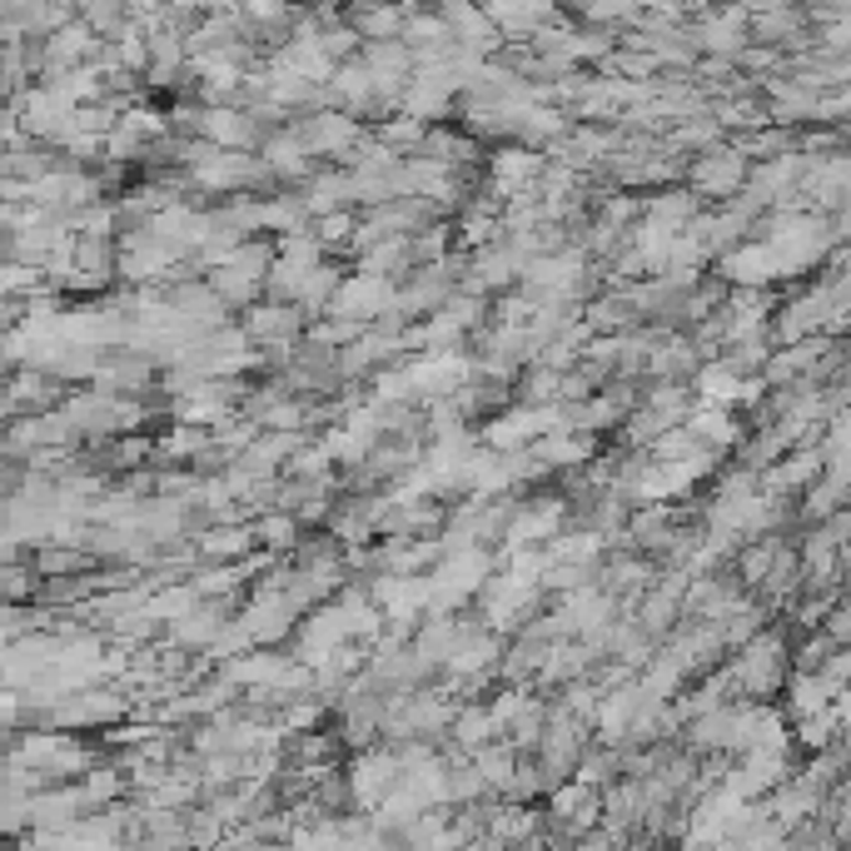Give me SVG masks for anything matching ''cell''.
<instances>
[{"label":"cell","mask_w":851,"mask_h":851,"mask_svg":"<svg viewBox=\"0 0 851 851\" xmlns=\"http://www.w3.org/2000/svg\"><path fill=\"white\" fill-rule=\"evenodd\" d=\"M738 647L742 653L732 657V673H727L738 697H752V702L772 697L782 687V677H787V643H782V633H752Z\"/></svg>","instance_id":"cell-1"},{"label":"cell","mask_w":851,"mask_h":851,"mask_svg":"<svg viewBox=\"0 0 851 851\" xmlns=\"http://www.w3.org/2000/svg\"><path fill=\"white\" fill-rule=\"evenodd\" d=\"M394 304V280H384V274H353V280H339L329 294V309L334 319H359V324H374L379 314Z\"/></svg>","instance_id":"cell-2"},{"label":"cell","mask_w":851,"mask_h":851,"mask_svg":"<svg viewBox=\"0 0 851 851\" xmlns=\"http://www.w3.org/2000/svg\"><path fill=\"white\" fill-rule=\"evenodd\" d=\"M15 762H21L25 772H35V777H65V772L90 767L85 748L75 738H65V732H31V738L15 748Z\"/></svg>","instance_id":"cell-3"},{"label":"cell","mask_w":851,"mask_h":851,"mask_svg":"<svg viewBox=\"0 0 851 851\" xmlns=\"http://www.w3.org/2000/svg\"><path fill=\"white\" fill-rule=\"evenodd\" d=\"M294 140L304 145V155H349L359 145V120L349 110H319L294 130Z\"/></svg>","instance_id":"cell-4"},{"label":"cell","mask_w":851,"mask_h":851,"mask_svg":"<svg viewBox=\"0 0 851 851\" xmlns=\"http://www.w3.org/2000/svg\"><path fill=\"white\" fill-rule=\"evenodd\" d=\"M748 165L752 160L742 155V150H707V155L692 165V189H702V195H712V199L738 195V189L748 185Z\"/></svg>","instance_id":"cell-5"},{"label":"cell","mask_w":851,"mask_h":851,"mask_svg":"<svg viewBox=\"0 0 851 851\" xmlns=\"http://www.w3.org/2000/svg\"><path fill=\"white\" fill-rule=\"evenodd\" d=\"M195 130L209 140V145H219V150H254L264 140L260 120H254V114H244V110H229V105L205 110L195 120Z\"/></svg>","instance_id":"cell-6"},{"label":"cell","mask_w":851,"mask_h":851,"mask_svg":"<svg viewBox=\"0 0 851 851\" xmlns=\"http://www.w3.org/2000/svg\"><path fill=\"white\" fill-rule=\"evenodd\" d=\"M299 329H304L299 304H284V299L254 304V309L244 314V339L250 343H294Z\"/></svg>","instance_id":"cell-7"},{"label":"cell","mask_w":851,"mask_h":851,"mask_svg":"<svg viewBox=\"0 0 851 851\" xmlns=\"http://www.w3.org/2000/svg\"><path fill=\"white\" fill-rule=\"evenodd\" d=\"M399 782V757L394 752H363L349 772V797L359 807H379L389 797V787Z\"/></svg>","instance_id":"cell-8"},{"label":"cell","mask_w":851,"mask_h":851,"mask_svg":"<svg viewBox=\"0 0 851 851\" xmlns=\"http://www.w3.org/2000/svg\"><path fill=\"white\" fill-rule=\"evenodd\" d=\"M722 280L742 284V290H762V284L782 280L777 250H772V244H732V254L722 260Z\"/></svg>","instance_id":"cell-9"},{"label":"cell","mask_w":851,"mask_h":851,"mask_svg":"<svg viewBox=\"0 0 851 851\" xmlns=\"http://www.w3.org/2000/svg\"><path fill=\"white\" fill-rule=\"evenodd\" d=\"M553 792V811L548 817L558 821V827H568L572 837H582V831L598 821V811H602V797H598V787H588V782H578L572 777V787H548Z\"/></svg>","instance_id":"cell-10"},{"label":"cell","mask_w":851,"mask_h":851,"mask_svg":"<svg viewBox=\"0 0 851 851\" xmlns=\"http://www.w3.org/2000/svg\"><path fill=\"white\" fill-rule=\"evenodd\" d=\"M538 175H543V160L538 155H528V150H503V155H493V179H489V189L499 199H509V195H519V189H533L538 185Z\"/></svg>","instance_id":"cell-11"},{"label":"cell","mask_w":851,"mask_h":851,"mask_svg":"<svg viewBox=\"0 0 851 851\" xmlns=\"http://www.w3.org/2000/svg\"><path fill=\"white\" fill-rule=\"evenodd\" d=\"M444 663H448V673H454V677H478L483 667L499 663V637L463 633V628H458V637H454V647H448Z\"/></svg>","instance_id":"cell-12"},{"label":"cell","mask_w":851,"mask_h":851,"mask_svg":"<svg viewBox=\"0 0 851 851\" xmlns=\"http://www.w3.org/2000/svg\"><path fill=\"white\" fill-rule=\"evenodd\" d=\"M558 523H563V503H528V509H513V519H509V538L519 543H538V538H553L558 533Z\"/></svg>","instance_id":"cell-13"},{"label":"cell","mask_w":851,"mask_h":851,"mask_svg":"<svg viewBox=\"0 0 851 851\" xmlns=\"http://www.w3.org/2000/svg\"><path fill=\"white\" fill-rule=\"evenodd\" d=\"M264 145V165H270V175H284V179H309V155H304V145L290 135H270L260 140Z\"/></svg>","instance_id":"cell-14"},{"label":"cell","mask_w":851,"mask_h":851,"mask_svg":"<svg viewBox=\"0 0 851 851\" xmlns=\"http://www.w3.org/2000/svg\"><path fill=\"white\" fill-rule=\"evenodd\" d=\"M687 428H692L697 438H702L707 448H727V444H738V418L727 414L722 404H702V408H692V418H683Z\"/></svg>","instance_id":"cell-15"},{"label":"cell","mask_w":851,"mask_h":851,"mask_svg":"<svg viewBox=\"0 0 851 851\" xmlns=\"http://www.w3.org/2000/svg\"><path fill=\"white\" fill-rule=\"evenodd\" d=\"M209 290L219 294V304H250L254 290H264V274L239 270V264H215V280H209Z\"/></svg>","instance_id":"cell-16"},{"label":"cell","mask_w":851,"mask_h":851,"mask_svg":"<svg viewBox=\"0 0 851 851\" xmlns=\"http://www.w3.org/2000/svg\"><path fill=\"white\" fill-rule=\"evenodd\" d=\"M448 722H454V742L458 748H468V752L483 748V742H499V732H503V727L493 722L489 707H463V712L448 717Z\"/></svg>","instance_id":"cell-17"},{"label":"cell","mask_w":851,"mask_h":851,"mask_svg":"<svg viewBox=\"0 0 851 851\" xmlns=\"http://www.w3.org/2000/svg\"><path fill=\"white\" fill-rule=\"evenodd\" d=\"M837 692H841V687H831L817 667H811V673H797V677H792V712L811 717V712H821V707H827Z\"/></svg>","instance_id":"cell-18"},{"label":"cell","mask_w":851,"mask_h":851,"mask_svg":"<svg viewBox=\"0 0 851 851\" xmlns=\"http://www.w3.org/2000/svg\"><path fill=\"white\" fill-rule=\"evenodd\" d=\"M254 548V528H234V523H225V528H209L199 533V553L205 558H244V553Z\"/></svg>","instance_id":"cell-19"},{"label":"cell","mask_w":851,"mask_h":851,"mask_svg":"<svg viewBox=\"0 0 851 851\" xmlns=\"http://www.w3.org/2000/svg\"><path fill=\"white\" fill-rule=\"evenodd\" d=\"M343 199H353L349 175H309V195H304V209H314V215H329V209H339Z\"/></svg>","instance_id":"cell-20"},{"label":"cell","mask_w":851,"mask_h":851,"mask_svg":"<svg viewBox=\"0 0 851 851\" xmlns=\"http://www.w3.org/2000/svg\"><path fill=\"white\" fill-rule=\"evenodd\" d=\"M254 543H264V548H294V543H299V519H294L290 509L264 513V519L254 523Z\"/></svg>","instance_id":"cell-21"},{"label":"cell","mask_w":851,"mask_h":851,"mask_svg":"<svg viewBox=\"0 0 851 851\" xmlns=\"http://www.w3.org/2000/svg\"><path fill=\"white\" fill-rule=\"evenodd\" d=\"M399 25H404V15L394 11V6H369L363 15H353V35H374V41H394L399 35Z\"/></svg>","instance_id":"cell-22"},{"label":"cell","mask_w":851,"mask_h":851,"mask_svg":"<svg viewBox=\"0 0 851 851\" xmlns=\"http://www.w3.org/2000/svg\"><path fill=\"white\" fill-rule=\"evenodd\" d=\"M697 41L707 45V51H717V55H732L742 45V15L738 11H727V15H717L712 25H702V35Z\"/></svg>","instance_id":"cell-23"},{"label":"cell","mask_w":851,"mask_h":851,"mask_svg":"<svg viewBox=\"0 0 851 851\" xmlns=\"http://www.w3.org/2000/svg\"><path fill=\"white\" fill-rule=\"evenodd\" d=\"M424 120H418V114H404V120H389L384 130H379V145H389L394 150V155H404V150H418L424 145Z\"/></svg>","instance_id":"cell-24"},{"label":"cell","mask_w":851,"mask_h":851,"mask_svg":"<svg viewBox=\"0 0 851 851\" xmlns=\"http://www.w3.org/2000/svg\"><path fill=\"white\" fill-rule=\"evenodd\" d=\"M35 568L41 572H51V578H61V572H75V568H85V548H55V543H45L41 553H35Z\"/></svg>","instance_id":"cell-25"},{"label":"cell","mask_w":851,"mask_h":851,"mask_svg":"<svg viewBox=\"0 0 851 851\" xmlns=\"http://www.w3.org/2000/svg\"><path fill=\"white\" fill-rule=\"evenodd\" d=\"M558 384H563L558 369H533V374L523 379V399H528V404H553V399H558Z\"/></svg>","instance_id":"cell-26"},{"label":"cell","mask_w":851,"mask_h":851,"mask_svg":"<svg viewBox=\"0 0 851 851\" xmlns=\"http://www.w3.org/2000/svg\"><path fill=\"white\" fill-rule=\"evenodd\" d=\"M85 801H90V807H100V801H110L114 792H120V767H95L90 777H85Z\"/></svg>","instance_id":"cell-27"},{"label":"cell","mask_w":851,"mask_h":851,"mask_svg":"<svg viewBox=\"0 0 851 851\" xmlns=\"http://www.w3.org/2000/svg\"><path fill=\"white\" fill-rule=\"evenodd\" d=\"M821 618H827V637H831V643H837V647H847V637H851V613L841 608V598L831 602V608H827Z\"/></svg>","instance_id":"cell-28"},{"label":"cell","mask_w":851,"mask_h":851,"mask_svg":"<svg viewBox=\"0 0 851 851\" xmlns=\"http://www.w3.org/2000/svg\"><path fill=\"white\" fill-rule=\"evenodd\" d=\"M239 11L254 15L260 25H274V21H284V15H290V11H284V0H239Z\"/></svg>","instance_id":"cell-29"},{"label":"cell","mask_w":851,"mask_h":851,"mask_svg":"<svg viewBox=\"0 0 851 851\" xmlns=\"http://www.w3.org/2000/svg\"><path fill=\"white\" fill-rule=\"evenodd\" d=\"M792 25H797V21H792L787 11H762L757 15V35H787Z\"/></svg>","instance_id":"cell-30"},{"label":"cell","mask_w":851,"mask_h":851,"mask_svg":"<svg viewBox=\"0 0 851 851\" xmlns=\"http://www.w3.org/2000/svg\"><path fill=\"white\" fill-rule=\"evenodd\" d=\"M195 6H225V11H234L239 0H195Z\"/></svg>","instance_id":"cell-31"},{"label":"cell","mask_w":851,"mask_h":851,"mask_svg":"<svg viewBox=\"0 0 851 851\" xmlns=\"http://www.w3.org/2000/svg\"><path fill=\"white\" fill-rule=\"evenodd\" d=\"M0 454H6V448H0Z\"/></svg>","instance_id":"cell-32"}]
</instances>
